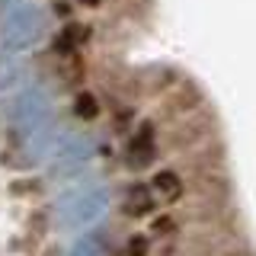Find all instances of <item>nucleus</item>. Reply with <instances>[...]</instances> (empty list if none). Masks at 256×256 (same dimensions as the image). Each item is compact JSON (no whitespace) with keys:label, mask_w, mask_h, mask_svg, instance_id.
Masks as SVG:
<instances>
[{"label":"nucleus","mask_w":256,"mask_h":256,"mask_svg":"<svg viewBox=\"0 0 256 256\" xmlns=\"http://www.w3.org/2000/svg\"><path fill=\"white\" fill-rule=\"evenodd\" d=\"M74 112L84 122H93L96 116H100V102H96V96L93 93H80L77 96V102H74Z\"/></svg>","instance_id":"obj_3"},{"label":"nucleus","mask_w":256,"mask_h":256,"mask_svg":"<svg viewBox=\"0 0 256 256\" xmlns=\"http://www.w3.org/2000/svg\"><path fill=\"white\" fill-rule=\"evenodd\" d=\"M150 157H154V128L144 125L141 132H138V138L132 141V148H128V164L144 166Z\"/></svg>","instance_id":"obj_1"},{"label":"nucleus","mask_w":256,"mask_h":256,"mask_svg":"<svg viewBox=\"0 0 256 256\" xmlns=\"http://www.w3.org/2000/svg\"><path fill=\"white\" fill-rule=\"evenodd\" d=\"M128 256H144V240L141 237L132 240V250H128Z\"/></svg>","instance_id":"obj_6"},{"label":"nucleus","mask_w":256,"mask_h":256,"mask_svg":"<svg viewBox=\"0 0 256 256\" xmlns=\"http://www.w3.org/2000/svg\"><path fill=\"white\" fill-rule=\"evenodd\" d=\"M150 208H154V198L148 196V189H134L132 198L125 202V212L128 214H148Z\"/></svg>","instance_id":"obj_4"},{"label":"nucleus","mask_w":256,"mask_h":256,"mask_svg":"<svg viewBox=\"0 0 256 256\" xmlns=\"http://www.w3.org/2000/svg\"><path fill=\"white\" fill-rule=\"evenodd\" d=\"M80 4H84V6H100L102 0H80Z\"/></svg>","instance_id":"obj_8"},{"label":"nucleus","mask_w":256,"mask_h":256,"mask_svg":"<svg viewBox=\"0 0 256 256\" xmlns=\"http://www.w3.org/2000/svg\"><path fill=\"white\" fill-rule=\"evenodd\" d=\"M154 192L160 198H166V202H176V198L182 196V180L173 170H160L154 176Z\"/></svg>","instance_id":"obj_2"},{"label":"nucleus","mask_w":256,"mask_h":256,"mask_svg":"<svg viewBox=\"0 0 256 256\" xmlns=\"http://www.w3.org/2000/svg\"><path fill=\"white\" fill-rule=\"evenodd\" d=\"M173 224H170V218H160V224H154V230H170Z\"/></svg>","instance_id":"obj_7"},{"label":"nucleus","mask_w":256,"mask_h":256,"mask_svg":"<svg viewBox=\"0 0 256 256\" xmlns=\"http://www.w3.org/2000/svg\"><path fill=\"white\" fill-rule=\"evenodd\" d=\"M84 36H86V29H84V26H68V29H64V36H61V48L77 45Z\"/></svg>","instance_id":"obj_5"}]
</instances>
